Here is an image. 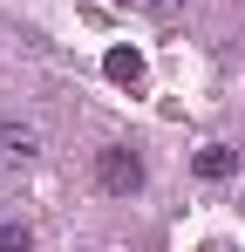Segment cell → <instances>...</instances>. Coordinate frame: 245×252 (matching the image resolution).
<instances>
[{"mask_svg": "<svg viewBox=\"0 0 245 252\" xmlns=\"http://www.w3.org/2000/svg\"><path fill=\"white\" fill-rule=\"evenodd\" d=\"M204 252H232V246H204Z\"/></svg>", "mask_w": 245, "mask_h": 252, "instance_id": "cell-7", "label": "cell"}, {"mask_svg": "<svg viewBox=\"0 0 245 252\" xmlns=\"http://www.w3.org/2000/svg\"><path fill=\"white\" fill-rule=\"evenodd\" d=\"M136 14H150V21H170V14H184V0H129Z\"/></svg>", "mask_w": 245, "mask_h": 252, "instance_id": "cell-5", "label": "cell"}, {"mask_svg": "<svg viewBox=\"0 0 245 252\" xmlns=\"http://www.w3.org/2000/svg\"><path fill=\"white\" fill-rule=\"evenodd\" d=\"M34 157H41L34 123H0V164H34Z\"/></svg>", "mask_w": 245, "mask_h": 252, "instance_id": "cell-2", "label": "cell"}, {"mask_svg": "<svg viewBox=\"0 0 245 252\" xmlns=\"http://www.w3.org/2000/svg\"><path fill=\"white\" fill-rule=\"evenodd\" d=\"M102 75H109L116 89H136L143 75H150V68H143V48H109V55H102Z\"/></svg>", "mask_w": 245, "mask_h": 252, "instance_id": "cell-3", "label": "cell"}, {"mask_svg": "<svg viewBox=\"0 0 245 252\" xmlns=\"http://www.w3.org/2000/svg\"><path fill=\"white\" fill-rule=\"evenodd\" d=\"M232 170H239V150H232V143H204L198 150V177L204 184H218V177H232Z\"/></svg>", "mask_w": 245, "mask_h": 252, "instance_id": "cell-4", "label": "cell"}, {"mask_svg": "<svg viewBox=\"0 0 245 252\" xmlns=\"http://www.w3.org/2000/svg\"><path fill=\"white\" fill-rule=\"evenodd\" d=\"M34 239H28V225H0V252H28Z\"/></svg>", "mask_w": 245, "mask_h": 252, "instance_id": "cell-6", "label": "cell"}, {"mask_svg": "<svg viewBox=\"0 0 245 252\" xmlns=\"http://www.w3.org/2000/svg\"><path fill=\"white\" fill-rule=\"evenodd\" d=\"M95 184H102L109 198L143 191V164H136V150H102V157H95Z\"/></svg>", "mask_w": 245, "mask_h": 252, "instance_id": "cell-1", "label": "cell"}]
</instances>
